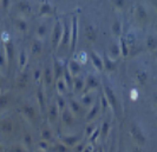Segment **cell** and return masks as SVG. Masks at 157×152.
I'll list each match as a JSON object with an SVG mask.
<instances>
[{
	"mask_svg": "<svg viewBox=\"0 0 157 152\" xmlns=\"http://www.w3.org/2000/svg\"><path fill=\"white\" fill-rule=\"evenodd\" d=\"M156 40L154 39L152 37H149V39H148V47L149 48H155L156 47Z\"/></svg>",
	"mask_w": 157,
	"mask_h": 152,
	"instance_id": "cell-17",
	"label": "cell"
},
{
	"mask_svg": "<svg viewBox=\"0 0 157 152\" xmlns=\"http://www.w3.org/2000/svg\"><path fill=\"white\" fill-rule=\"evenodd\" d=\"M72 107H73V109L77 111V110H78V104H76V103H72Z\"/></svg>",
	"mask_w": 157,
	"mask_h": 152,
	"instance_id": "cell-27",
	"label": "cell"
},
{
	"mask_svg": "<svg viewBox=\"0 0 157 152\" xmlns=\"http://www.w3.org/2000/svg\"><path fill=\"white\" fill-rule=\"evenodd\" d=\"M86 37L91 40H94L96 38V31H94L91 26H87L86 27Z\"/></svg>",
	"mask_w": 157,
	"mask_h": 152,
	"instance_id": "cell-9",
	"label": "cell"
},
{
	"mask_svg": "<svg viewBox=\"0 0 157 152\" xmlns=\"http://www.w3.org/2000/svg\"><path fill=\"white\" fill-rule=\"evenodd\" d=\"M83 87V81L82 80H77L76 81V90H80Z\"/></svg>",
	"mask_w": 157,
	"mask_h": 152,
	"instance_id": "cell-21",
	"label": "cell"
},
{
	"mask_svg": "<svg viewBox=\"0 0 157 152\" xmlns=\"http://www.w3.org/2000/svg\"><path fill=\"white\" fill-rule=\"evenodd\" d=\"M156 6H157V2H156Z\"/></svg>",
	"mask_w": 157,
	"mask_h": 152,
	"instance_id": "cell-31",
	"label": "cell"
},
{
	"mask_svg": "<svg viewBox=\"0 0 157 152\" xmlns=\"http://www.w3.org/2000/svg\"><path fill=\"white\" fill-rule=\"evenodd\" d=\"M17 7H18V11L23 14H29L32 12V5L29 0H19Z\"/></svg>",
	"mask_w": 157,
	"mask_h": 152,
	"instance_id": "cell-2",
	"label": "cell"
},
{
	"mask_svg": "<svg viewBox=\"0 0 157 152\" xmlns=\"http://www.w3.org/2000/svg\"><path fill=\"white\" fill-rule=\"evenodd\" d=\"M105 91H106V95H108V98H109V100L111 102V104H115V96H113L112 91H111L109 87H105ZM113 106H115V105H113Z\"/></svg>",
	"mask_w": 157,
	"mask_h": 152,
	"instance_id": "cell-13",
	"label": "cell"
},
{
	"mask_svg": "<svg viewBox=\"0 0 157 152\" xmlns=\"http://www.w3.org/2000/svg\"><path fill=\"white\" fill-rule=\"evenodd\" d=\"M45 76H46L47 83H51V74H50V70H48V69H47L46 72H45Z\"/></svg>",
	"mask_w": 157,
	"mask_h": 152,
	"instance_id": "cell-22",
	"label": "cell"
},
{
	"mask_svg": "<svg viewBox=\"0 0 157 152\" xmlns=\"http://www.w3.org/2000/svg\"><path fill=\"white\" fill-rule=\"evenodd\" d=\"M84 103H90V98H85L84 99Z\"/></svg>",
	"mask_w": 157,
	"mask_h": 152,
	"instance_id": "cell-28",
	"label": "cell"
},
{
	"mask_svg": "<svg viewBox=\"0 0 157 152\" xmlns=\"http://www.w3.org/2000/svg\"><path fill=\"white\" fill-rule=\"evenodd\" d=\"M134 152H142L141 150H140V149H135V151Z\"/></svg>",
	"mask_w": 157,
	"mask_h": 152,
	"instance_id": "cell-29",
	"label": "cell"
},
{
	"mask_svg": "<svg viewBox=\"0 0 157 152\" xmlns=\"http://www.w3.org/2000/svg\"><path fill=\"white\" fill-rule=\"evenodd\" d=\"M70 40V26L67 24L64 25V32L62 35V45H66Z\"/></svg>",
	"mask_w": 157,
	"mask_h": 152,
	"instance_id": "cell-5",
	"label": "cell"
},
{
	"mask_svg": "<svg viewBox=\"0 0 157 152\" xmlns=\"http://www.w3.org/2000/svg\"><path fill=\"white\" fill-rule=\"evenodd\" d=\"M51 12H52V7H51V5L45 1V2L40 6V14H41V16H44V14H48V13H51Z\"/></svg>",
	"mask_w": 157,
	"mask_h": 152,
	"instance_id": "cell-7",
	"label": "cell"
},
{
	"mask_svg": "<svg viewBox=\"0 0 157 152\" xmlns=\"http://www.w3.org/2000/svg\"><path fill=\"white\" fill-rule=\"evenodd\" d=\"M32 51L36 52V53H38V52L41 51V44H40V41L36 40V41L33 43V45H32Z\"/></svg>",
	"mask_w": 157,
	"mask_h": 152,
	"instance_id": "cell-10",
	"label": "cell"
},
{
	"mask_svg": "<svg viewBox=\"0 0 157 152\" xmlns=\"http://www.w3.org/2000/svg\"><path fill=\"white\" fill-rule=\"evenodd\" d=\"M111 53H112V57H115V58L119 54V47L117 45H112L111 46Z\"/></svg>",
	"mask_w": 157,
	"mask_h": 152,
	"instance_id": "cell-16",
	"label": "cell"
},
{
	"mask_svg": "<svg viewBox=\"0 0 157 152\" xmlns=\"http://www.w3.org/2000/svg\"><path fill=\"white\" fill-rule=\"evenodd\" d=\"M46 25H40L39 27H38V35L39 37H44L46 34Z\"/></svg>",
	"mask_w": 157,
	"mask_h": 152,
	"instance_id": "cell-14",
	"label": "cell"
},
{
	"mask_svg": "<svg viewBox=\"0 0 157 152\" xmlns=\"http://www.w3.org/2000/svg\"><path fill=\"white\" fill-rule=\"evenodd\" d=\"M112 30H113V33H115V34H119V33H121V23L115 21L113 25H112Z\"/></svg>",
	"mask_w": 157,
	"mask_h": 152,
	"instance_id": "cell-15",
	"label": "cell"
},
{
	"mask_svg": "<svg viewBox=\"0 0 157 152\" xmlns=\"http://www.w3.org/2000/svg\"><path fill=\"white\" fill-rule=\"evenodd\" d=\"M77 41V18L73 17L72 19V41H71V47L73 48Z\"/></svg>",
	"mask_w": 157,
	"mask_h": 152,
	"instance_id": "cell-4",
	"label": "cell"
},
{
	"mask_svg": "<svg viewBox=\"0 0 157 152\" xmlns=\"http://www.w3.org/2000/svg\"><path fill=\"white\" fill-rule=\"evenodd\" d=\"M116 5H117V7H123L124 6V0H116Z\"/></svg>",
	"mask_w": 157,
	"mask_h": 152,
	"instance_id": "cell-23",
	"label": "cell"
},
{
	"mask_svg": "<svg viewBox=\"0 0 157 152\" xmlns=\"http://www.w3.org/2000/svg\"><path fill=\"white\" fill-rule=\"evenodd\" d=\"M25 60H26V57H25V53H21V54H20V64L24 65V63H25Z\"/></svg>",
	"mask_w": 157,
	"mask_h": 152,
	"instance_id": "cell-24",
	"label": "cell"
},
{
	"mask_svg": "<svg viewBox=\"0 0 157 152\" xmlns=\"http://www.w3.org/2000/svg\"><path fill=\"white\" fill-rule=\"evenodd\" d=\"M87 84H89V86H90V87H94L96 83H94V79L92 78V77H89V80H87Z\"/></svg>",
	"mask_w": 157,
	"mask_h": 152,
	"instance_id": "cell-19",
	"label": "cell"
},
{
	"mask_svg": "<svg viewBox=\"0 0 157 152\" xmlns=\"http://www.w3.org/2000/svg\"><path fill=\"white\" fill-rule=\"evenodd\" d=\"M131 135H132V137L135 138V140L140 145L145 144V136L143 135L142 130L138 128V126H135V125L132 126V128H131Z\"/></svg>",
	"mask_w": 157,
	"mask_h": 152,
	"instance_id": "cell-1",
	"label": "cell"
},
{
	"mask_svg": "<svg viewBox=\"0 0 157 152\" xmlns=\"http://www.w3.org/2000/svg\"><path fill=\"white\" fill-rule=\"evenodd\" d=\"M58 88H59V91H62V92H64V84H63V81H59L58 83Z\"/></svg>",
	"mask_w": 157,
	"mask_h": 152,
	"instance_id": "cell-25",
	"label": "cell"
},
{
	"mask_svg": "<svg viewBox=\"0 0 157 152\" xmlns=\"http://www.w3.org/2000/svg\"><path fill=\"white\" fill-rule=\"evenodd\" d=\"M10 5H11V0H0V7L4 11H7Z\"/></svg>",
	"mask_w": 157,
	"mask_h": 152,
	"instance_id": "cell-11",
	"label": "cell"
},
{
	"mask_svg": "<svg viewBox=\"0 0 157 152\" xmlns=\"http://www.w3.org/2000/svg\"><path fill=\"white\" fill-rule=\"evenodd\" d=\"M106 66H108L106 69H109V70H112V69L115 67V63H111L110 60L108 59V60H106Z\"/></svg>",
	"mask_w": 157,
	"mask_h": 152,
	"instance_id": "cell-20",
	"label": "cell"
},
{
	"mask_svg": "<svg viewBox=\"0 0 157 152\" xmlns=\"http://www.w3.org/2000/svg\"><path fill=\"white\" fill-rule=\"evenodd\" d=\"M70 69H71V71H73V73H77L79 70H80V66H79V64L76 63V61H71Z\"/></svg>",
	"mask_w": 157,
	"mask_h": 152,
	"instance_id": "cell-12",
	"label": "cell"
},
{
	"mask_svg": "<svg viewBox=\"0 0 157 152\" xmlns=\"http://www.w3.org/2000/svg\"><path fill=\"white\" fill-rule=\"evenodd\" d=\"M60 39H62V26L59 23H57L52 34V41L55 45H58V43H60Z\"/></svg>",
	"mask_w": 157,
	"mask_h": 152,
	"instance_id": "cell-3",
	"label": "cell"
},
{
	"mask_svg": "<svg viewBox=\"0 0 157 152\" xmlns=\"http://www.w3.org/2000/svg\"><path fill=\"white\" fill-rule=\"evenodd\" d=\"M16 24H17V27H18V30H19L20 32H26V30H27V23L24 20L23 18H19V19H17Z\"/></svg>",
	"mask_w": 157,
	"mask_h": 152,
	"instance_id": "cell-6",
	"label": "cell"
},
{
	"mask_svg": "<svg viewBox=\"0 0 157 152\" xmlns=\"http://www.w3.org/2000/svg\"><path fill=\"white\" fill-rule=\"evenodd\" d=\"M155 99H156V102H157V93L155 95Z\"/></svg>",
	"mask_w": 157,
	"mask_h": 152,
	"instance_id": "cell-30",
	"label": "cell"
},
{
	"mask_svg": "<svg viewBox=\"0 0 157 152\" xmlns=\"http://www.w3.org/2000/svg\"><path fill=\"white\" fill-rule=\"evenodd\" d=\"M121 44H122V51H123V56H125L126 52H128V50H126L125 43H124V40H123V39L121 40Z\"/></svg>",
	"mask_w": 157,
	"mask_h": 152,
	"instance_id": "cell-18",
	"label": "cell"
},
{
	"mask_svg": "<svg viewBox=\"0 0 157 152\" xmlns=\"http://www.w3.org/2000/svg\"><path fill=\"white\" fill-rule=\"evenodd\" d=\"M91 57H92V61H94V66L97 67V69H99V70H102V67H103V63H102V60L99 59V57H97L94 53H91Z\"/></svg>",
	"mask_w": 157,
	"mask_h": 152,
	"instance_id": "cell-8",
	"label": "cell"
},
{
	"mask_svg": "<svg viewBox=\"0 0 157 152\" xmlns=\"http://www.w3.org/2000/svg\"><path fill=\"white\" fill-rule=\"evenodd\" d=\"M65 77H66V80H67V83H69V84H71V78H70V74H69V72H67V71H66V72H65Z\"/></svg>",
	"mask_w": 157,
	"mask_h": 152,
	"instance_id": "cell-26",
	"label": "cell"
}]
</instances>
